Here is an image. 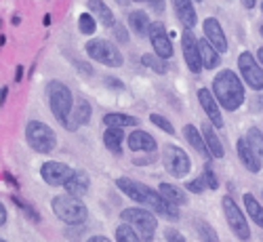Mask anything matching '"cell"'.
<instances>
[{"label":"cell","mask_w":263,"mask_h":242,"mask_svg":"<svg viewBox=\"0 0 263 242\" xmlns=\"http://www.w3.org/2000/svg\"><path fill=\"white\" fill-rule=\"evenodd\" d=\"M255 3H257V0H242V5H245L247 9H253V7H255Z\"/></svg>","instance_id":"45"},{"label":"cell","mask_w":263,"mask_h":242,"mask_svg":"<svg viewBox=\"0 0 263 242\" xmlns=\"http://www.w3.org/2000/svg\"><path fill=\"white\" fill-rule=\"evenodd\" d=\"M141 61H143V65L145 68H149V70H154L156 74H166V61L162 59V57H158V55H149V53H145L143 57H141Z\"/></svg>","instance_id":"30"},{"label":"cell","mask_w":263,"mask_h":242,"mask_svg":"<svg viewBox=\"0 0 263 242\" xmlns=\"http://www.w3.org/2000/svg\"><path fill=\"white\" fill-rule=\"evenodd\" d=\"M245 207H247V213L251 215L253 221H255L259 228H263V207L255 200V196L245 194Z\"/></svg>","instance_id":"27"},{"label":"cell","mask_w":263,"mask_h":242,"mask_svg":"<svg viewBox=\"0 0 263 242\" xmlns=\"http://www.w3.org/2000/svg\"><path fill=\"white\" fill-rule=\"evenodd\" d=\"M86 242H112V240L105 238V236H91V238L86 240Z\"/></svg>","instance_id":"43"},{"label":"cell","mask_w":263,"mask_h":242,"mask_svg":"<svg viewBox=\"0 0 263 242\" xmlns=\"http://www.w3.org/2000/svg\"><path fill=\"white\" fill-rule=\"evenodd\" d=\"M116 242H141V238L130 226L122 224L120 228H116Z\"/></svg>","instance_id":"32"},{"label":"cell","mask_w":263,"mask_h":242,"mask_svg":"<svg viewBox=\"0 0 263 242\" xmlns=\"http://www.w3.org/2000/svg\"><path fill=\"white\" fill-rule=\"evenodd\" d=\"M202 135H204V141H206V147H209V152H211V156L213 158H223V145H221V141L217 139V135H215V131H213V126L211 124H204L202 128Z\"/></svg>","instance_id":"24"},{"label":"cell","mask_w":263,"mask_h":242,"mask_svg":"<svg viewBox=\"0 0 263 242\" xmlns=\"http://www.w3.org/2000/svg\"><path fill=\"white\" fill-rule=\"evenodd\" d=\"M86 53L91 59L109 65V68H120L122 65V53L107 40H91L86 42Z\"/></svg>","instance_id":"7"},{"label":"cell","mask_w":263,"mask_h":242,"mask_svg":"<svg viewBox=\"0 0 263 242\" xmlns=\"http://www.w3.org/2000/svg\"><path fill=\"white\" fill-rule=\"evenodd\" d=\"M89 185H91V181H89V175L82 173V171H74L72 179H70L68 183H65L63 188H65V192H68L70 196L78 198V196H84L86 192H89Z\"/></svg>","instance_id":"20"},{"label":"cell","mask_w":263,"mask_h":242,"mask_svg":"<svg viewBox=\"0 0 263 242\" xmlns=\"http://www.w3.org/2000/svg\"><path fill=\"white\" fill-rule=\"evenodd\" d=\"M149 40H152V45H154V51L158 57H162L164 61L168 57H173V45H171V38L166 36L164 24L156 21V24L149 26Z\"/></svg>","instance_id":"13"},{"label":"cell","mask_w":263,"mask_h":242,"mask_svg":"<svg viewBox=\"0 0 263 242\" xmlns=\"http://www.w3.org/2000/svg\"><path fill=\"white\" fill-rule=\"evenodd\" d=\"M47 95H49V105L53 116L72 131V122H70V114H72V93L70 89L59 80H51L47 84Z\"/></svg>","instance_id":"3"},{"label":"cell","mask_w":263,"mask_h":242,"mask_svg":"<svg viewBox=\"0 0 263 242\" xmlns=\"http://www.w3.org/2000/svg\"><path fill=\"white\" fill-rule=\"evenodd\" d=\"M173 9L175 13H177V19L183 24V28H194L196 24H198V15H196L194 11V5L192 0H173Z\"/></svg>","instance_id":"16"},{"label":"cell","mask_w":263,"mask_h":242,"mask_svg":"<svg viewBox=\"0 0 263 242\" xmlns=\"http://www.w3.org/2000/svg\"><path fill=\"white\" fill-rule=\"evenodd\" d=\"M72 175H74V171L68 164L57 162V160H49L40 166V177L49 185H65L72 179Z\"/></svg>","instance_id":"11"},{"label":"cell","mask_w":263,"mask_h":242,"mask_svg":"<svg viewBox=\"0 0 263 242\" xmlns=\"http://www.w3.org/2000/svg\"><path fill=\"white\" fill-rule=\"evenodd\" d=\"M204 34H206V40L215 47L217 53H226L228 51V40H226V34L219 26V21L215 17H209L204 19Z\"/></svg>","instance_id":"14"},{"label":"cell","mask_w":263,"mask_h":242,"mask_svg":"<svg viewBox=\"0 0 263 242\" xmlns=\"http://www.w3.org/2000/svg\"><path fill=\"white\" fill-rule=\"evenodd\" d=\"M198 99H200V105H202V109L206 112L209 120H211L217 128H221V126H223V116H221V112H219L217 97H215L209 89H200V91H198Z\"/></svg>","instance_id":"15"},{"label":"cell","mask_w":263,"mask_h":242,"mask_svg":"<svg viewBox=\"0 0 263 242\" xmlns=\"http://www.w3.org/2000/svg\"><path fill=\"white\" fill-rule=\"evenodd\" d=\"M202 131L200 128H196L194 124H185V128H183V135H185V139H187V143L200 154V156H204L206 160L211 158V152H209V147H206V141H204V135H200Z\"/></svg>","instance_id":"18"},{"label":"cell","mask_w":263,"mask_h":242,"mask_svg":"<svg viewBox=\"0 0 263 242\" xmlns=\"http://www.w3.org/2000/svg\"><path fill=\"white\" fill-rule=\"evenodd\" d=\"M181 49H183V59L187 63V68L198 74L202 70V59H200V45L198 40H196V36L192 34V30H185L181 34Z\"/></svg>","instance_id":"12"},{"label":"cell","mask_w":263,"mask_h":242,"mask_svg":"<svg viewBox=\"0 0 263 242\" xmlns=\"http://www.w3.org/2000/svg\"><path fill=\"white\" fill-rule=\"evenodd\" d=\"M135 3H143V0H135Z\"/></svg>","instance_id":"50"},{"label":"cell","mask_w":263,"mask_h":242,"mask_svg":"<svg viewBox=\"0 0 263 242\" xmlns=\"http://www.w3.org/2000/svg\"><path fill=\"white\" fill-rule=\"evenodd\" d=\"M209 185H206V179H204V175L202 177H198V179H194V181H190L187 183V190L190 192H194V194H200V192H204Z\"/></svg>","instance_id":"36"},{"label":"cell","mask_w":263,"mask_h":242,"mask_svg":"<svg viewBox=\"0 0 263 242\" xmlns=\"http://www.w3.org/2000/svg\"><path fill=\"white\" fill-rule=\"evenodd\" d=\"M238 68H240V74H242V78L247 80V84L251 89H255V91L263 89V70L259 68V61H255L251 51H245L238 57Z\"/></svg>","instance_id":"10"},{"label":"cell","mask_w":263,"mask_h":242,"mask_svg":"<svg viewBox=\"0 0 263 242\" xmlns=\"http://www.w3.org/2000/svg\"><path fill=\"white\" fill-rule=\"evenodd\" d=\"M122 128H107L105 131V135H103V143L107 145L109 152H114V154H120V143H122Z\"/></svg>","instance_id":"28"},{"label":"cell","mask_w":263,"mask_h":242,"mask_svg":"<svg viewBox=\"0 0 263 242\" xmlns=\"http://www.w3.org/2000/svg\"><path fill=\"white\" fill-rule=\"evenodd\" d=\"M7 93H9V91H7V89H3V95H0V103H5V99H7Z\"/></svg>","instance_id":"47"},{"label":"cell","mask_w":263,"mask_h":242,"mask_svg":"<svg viewBox=\"0 0 263 242\" xmlns=\"http://www.w3.org/2000/svg\"><path fill=\"white\" fill-rule=\"evenodd\" d=\"M200 59H202V68L206 70H215L219 63H221V57H219V53L215 51V47L211 45L209 40H200Z\"/></svg>","instance_id":"21"},{"label":"cell","mask_w":263,"mask_h":242,"mask_svg":"<svg viewBox=\"0 0 263 242\" xmlns=\"http://www.w3.org/2000/svg\"><path fill=\"white\" fill-rule=\"evenodd\" d=\"M162 160H164V169L173 175V177H185L192 169L190 156L177 145H166L164 154H162Z\"/></svg>","instance_id":"8"},{"label":"cell","mask_w":263,"mask_h":242,"mask_svg":"<svg viewBox=\"0 0 263 242\" xmlns=\"http://www.w3.org/2000/svg\"><path fill=\"white\" fill-rule=\"evenodd\" d=\"M223 213H226V219L232 228V232L240 238V240H251V228L245 219V213L238 209V204L234 202L232 196H226L223 198Z\"/></svg>","instance_id":"9"},{"label":"cell","mask_w":263,"mask_h":242,"mask_svg":"<svg viewBox=\"0 0 263 242\" xmlns=\"http://www.w3.org/2000/svg\"><path fill=\"white\" fill-rule=\"evenodd\" d=\"M105 82H107L109 86H116V89H122V82H120V80H114L112 76H107V78H105Z\"/></svg>","instance_id":"42"},{"label":"cell","mask_w":263,"mask_h":242,"mask_svg":"<svg viewBox=\"0 0 263 242\" xmlns=\"http://www.w3.org/2000/svg\"><path fill=\"white\" fill-rule=\"evenodd\" d=\"M122 221L126 226H130L143 242H152L154 240V234H156V228H158V221L154 213H149L145 209H126L120 213Z\"/></svg>","instance_id":"5"},{"label":"cell","mask_w":263,"mask_h":242,"mask_svg":"<svg viewBox=\"0 0 263 242\" xmlns=\"http://www.w3.org/2000/svg\"><path fill=\"white\" fill-rule=\"evenodd\" d=\"M261 36H263V26H261Z\"/></svg>","instance_id":"49"},{"label":"cell","mask_w":263,"mask_h":242,"mask_svg":"<svg viewBox=\"0 0 263 242\" xmlns=\"http://www.w3.org/2000/svg\"><path fill=\"white\" fill-rule=\"evenodd\" d=\"M261 11H263V5H261Z\"/></svg>","instance_id":"53"},{"label":"cell","mask_w":263,"mask_h":242,"mask_svg":"<svg viewBox=\"0 0 263 242\" xmlns=\"http://www.w3.org/2000/svg\"><path fill=\"white\" fill-rule=\"evenodd\" d=\"M149 3V9L156 11V13H162L164 11V0H147Z\"/></svg>","instance_id":"40"},{"label":"cell","mask_w":263,"mask_h":242,"mask_svg":"<svg viewBox=\"0 0 263 242\" xmlns=\"http://www.w3.org/2000/svg\"><path fill=\"white\" fill-rule=\"evenodd\" d=\"M204 179H206V185H209V190H217L219 181H217V175L213 173L211 164H206V169H204Z\"/></svg>","instance_id":"37"},{"label":"cell","mask_w":263,"mask_h":242,"mask_svg":"<svg viewBox=\"0 0 263 242\" xmlns=\"http://www.w3.org/2000/svg\"><path fill=\"white\" fill-rule=\"evenodd\" d=\"M21 76H24V68H21V65H17V72H15V80H21Z\"/></svg>","instance_id":"44"},{"label":"cell","mask_w":263,"mask_h":242,"mask_svg":"<svg viewBox=\"0 0 263 242\" xmlns=\"http://www.w3.org/2000/svg\"><path fill=\"white\" fill-rule=\"evenodd\" d=\"M198 236H200V242H219L217 232H215L213 226H209L206 221H200V224H198Z\"/></svg>","instance_id":"33"},{"label":"cell","mask_w":263,"mask_h":242,"mask_svg":"<svg viewBox=\"0 0 263 242\" xmlns=\"http://www.w3.org/2000/svg\"><path fill=\"white\" fill-rule=\"evenodd\" d=\"M158 192H160V194H162V196L166 198L168 202L177 204V207H179V204H185V202H187V198L183 196V192H181V190H179L177 185H171V183H160V185H158Z\"/></svg>","instance_id":"26"},{"label":"cell","mask_w":263,"mask_h":242,"mask_svg":"<svg viewBox=\"0 0 263 242\" xmlns=\"http://www.w3.org/2000/svg\"><path fill=\"white\" fill-rule=\"evenodd\" d=\"M89 9L95 13V17L99 19V24L107 26V28H114V13L109 11V7L103 3V0H89Z\"/></svg>","instance_id":"23"},{"label":"cell","mask_w":263,"mask_h":242,"mask_svg":"<svg viewBox=\"0 0 263 242\" xmlns=\"http://www.w3.org/2000/svg\"><path fill=\"white\" fill-rule=\"evenodd\" d=\"M257 57H259V61H261V63H263V47H261V49H259V53H257Z\"/></svg>","instance_id":"48"},{"label":"cell","mask_w":263,"mask_h":242,"mask_svg":"<svg viewBox=\"0 0 263 242\" xmlns=\"http://www.w3.org/2000/svg\"><path fill=\"white\" fill-rule=\"evenodd\" d=\"M196 3H202V0H196Z\"/></svg>","instance_id":"52"},{"label":"cell","mask_w":263,"mask_h":242,"mask_svg":"<svg viewBox=\"0 0 263 242\" xmlns=\"http://www.w3.org/2000/svg\"><path fill=\"white\" fill-rule=\"evenodd\" d=\"M26 139L32 145V150H36L38 154H49L55 150L57 145V137L53 133V128L47 126L40 120H30L26 126Z\"/></svg>","instance_id":"6"},{"label":"cell","mask_w":263,"mask_h":242,"mask_svg":"<svg viewBox=\"0 0 263 242\" xmlns=\"http://www.w3.org/2000/svg\"><path fill=\"white\" fill-rule=\"evenodd\" d=\"M5 224H7V209L3 202H0V226H5Z\"/></svg>","instance_id":"41"},{"label":"cell","mask_w":263,"mask_h":242,"mask_svg":"<svg viewBox=\"0 0 263 242\" xmlns=\"http://www.w3.org/2000/svg\"><path fill=\"white\" fill-rule=\"evenodd\" d=\"M116 185H118L128 198H133V200H137V202L149 207L154 213H158V215L171 219V221H177V219H179V207L173 204V202H168L160 192H154L152 188H147V185H143V183H139V181H133V179H128V177L116 179Z\"/></svg>","instance_id":"1"},{"label":"cell","mask_w":263,"mask_h":242,"mask_svg":"<svg viewBox=\"0 0 263 242\" xmlns=\"http://www.w3.org/2000/svg\"><path fill=\"white\" fill-rule=\"evenodd\" d=\"M114 34H116L118 42H122V45H124V42L128 40V34H126V30H124L120 24H116V26H114Z\"/></svg>","instance_id":"39"},{"label":"cell","mask_w":263,"mask_h":242,"mask_svg":"<svg viewBox=\"0 0 263 242\" xmlns=\"http://www.w3.org/2000/svg\"><path fill=\"white\" fill-rule=\"evenodd\" d=\"M213 93L217 97V101L221 103L226 109L234 112L242 105L245 101V89H242V82L240 78L232 72V70H223L219 72L213 80Z\"/></svg>","instance_id":"2"},{"label":"cell","mask_w":263,"mask_h":242,"mask_svg":"<svg viewBox=\"0 0 263 242\" xmlns=\"http://www.w3.org/2000/svg\"><path fill=\"white\" fill-rule=\"evenodd\" d=\"M128 26L137 36H147L149 34V17L145 11H133L128 15Z\"/></svg>","instance_id":"22"},{"label":"cell","mask_w":263,"mask_h":242,"mask_svg":"<svg viewBox=\"0 0 263 242\" xmlns=\"http://www.w3.org/2000/svg\"><path fill=\"white\" fill-rule=\"evenodd\" d=\"M0 242H7V240H3V238H0Z\"/></svg>","instance_id":"51"},{"label":"cell","mask_w":263,"mask_h":242,"mask_svg":"<svg viewBox=\"0 0 263 242\" xmlns=\"http://www.w3.org/2000/svg\"><path fill=\"white\" fill-rule=\"evenodd\" d=\"M128 147L130 152H154L156 150V139L145 131H133L128 135Z\"/></svg>","instance_id":"17"},{"label":"cell","mask_w":263,"mask_h":242,"mask_svg":"<svg viewBox=\"0 0 263 242\" xmlns=\"http://www.w3.org/2000/svg\"><path fill=\"white\" fill-rule=\"evenodd\" d=\"M247 141L251 145V150L255 152V156L259 158L261 166H263V135L259 133L257 128H249V133H247Z\"/></svg>","instance_id":"29"},{"label":"cell","mask_w":263,"mask_h":242,"mask_svg":"<svg viewBox=\"0 0 263 242\" xmlns=\"http://www.w3.org/2000/svg\"><path fill=\"white\" fill-rule=\"evenodd\" d=\"M78 26H80V32H82V34H93V32H95V28H97L95 19H93L89 13L80 15V19H78Z\"/></svg>","instance_id":"34"},{"label":"cell","mask_w":263,"mask_h":242,"mask_svg":"<svg viewBox=\"0 0 263 242\" xmlns=\"http://www.w3.org/2000/svg\"><path fill=\"white\" fill-rule=\"evenodd\" d=\"M149 120H152V122H154L156 126H160L162 131H166V133H168V135H173V133H175V128H173V124H171V122H168V120H166L164 116H160V114H152V116H149Z\"/></svg>","instance_id":"35"},{"label":"cell","mask_w":263,"mask_h":242,"mask_svg":"<svg viewBox=\"0 0 263 242\" xmlns=\"http://www.w3.org/2000/svg\"><path fill=\"white\" fill-rule=\"evenodd\" d=\"M164 238H166V242H185L183 234H179L177 230H166L164 232Z\"/></svg>","instance_id":"38"},{"label":"cell","mask_w":263,"mask_h":242,"mask_svg":"<svg viewBox=\"0 0 263 242\" xmlns=\"http://www.w3.org/2000/svg\"><path fill=\"white\" fill-rule=\"evenodd\" d=\"M74 118H76V124H86L91 120V105L86 99H78L76 103V112H74Z\"/></svg>","instance_id":"31"},{"label":"cell","mask_w":263,"mask_h":242,"mask_svg":"<svg viewBox=\"0 0 263 242\" xmlns=\"http://www.w3.org/2000/svg\"><path fill=\"white\" fill-rule=\"evenodd\" d=\"M103 122H105V126H109V128H124V126H137L139 124V120L135 118V116H126V114H105L103 116Z\"/></svg>","instance_id":"25"},{"label":"cell","mask_w":263,"mask_h":242,"mask_svg":"<svg viewBox=\"0 0 263 242\" xmlns=\"http://www.w3.org/2000/svg\"><path fill=\"white\" fill-rule=\"evenodd\" d=\"M238 156H240V162L245 164L247 171H251V173H259L261 162H259V158L255 156V152L251 150L247 137H245V139H238Z\"/></svg>","instance_id":"19"},{"label":"cell","mask_w":263,"mask_h":242,"mask_svg":"<svg viewBox=\"0 0 263 242\" xmlns=\"http://www.w3.org/2000/svg\"><path fill=\"white\" fill-rule=\"evenodd\" d=\"M42 24H45V26H51V15H45V19H42Z\"/></svg>","instance_id":"46"},{"label":"cell","mask_w":263,"mask_h":242,"mask_svg":"<svg viewBox=\"0 0 263 242\" xmlns=\"http://www.w3.org/2000/svg\"><path fill=\"white\" fill-rule=\"evenodd\" d=\"M53 213L61 219L63 224H70V226H80L86 221V215H89V211H86L84 202L80 200V198H74V196H55L53 198Z\"/></svg>","instance_id":"4"}]
</instances>
